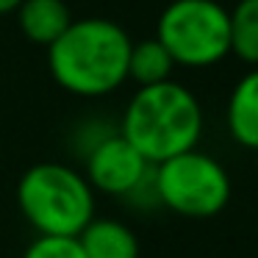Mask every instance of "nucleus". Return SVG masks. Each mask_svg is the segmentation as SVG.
Segmentation results:
<instances>
[{"instance_id": "f257e3e1", "label": "nucleus", "mask_w": 258, "mask_h": 258, "mask_svg": "<svg viewBox=\"0 0 258 258\" xmlns=\"http://www.w3.org/2000/svg\"><path fill=\"white\" fill-rule=\"evenodd\" d=\"M131 36L106 17H81L47 47V70L75 97H106L128 81Z\"/></svg>"}, {"instance_id": "f03ea898", "label": "nucleus", "mask_w": 258, "mask_h": 258, "mask_svg": "<svg viewBox=\"0 0 258 258\" xmlns=\"http://www.w3.org/2000/svg\"><path fill=\"white\" fill-rule=\"evenodd\" d=\"M117 128L150 164H161L195 150L206 122L195 92L169 78L156 86H139L125 103Z\"/></svg>"}, {"instance_id": "7ed1b4c3", "label": "nucleus", "mask_w": 258, "mask_h": 258, "mask_svg": "<svg viewBox=\"0 0 258 258\" xmlns=\"http://www.w3.org/2000/svg\"><path fill=\"white\" fill-rule=\"evenodd\" d=\"M95 200L97 195L84 172L58 161L34 164L17 183V208L39 236L78 239L95 219Z\"/></svg>"}, {"instance_id": "20e7f679", "label": "nucleus", "mask_w": 258, "mask_h": 258, "mask_svg": "<svg viewBox=\"0 0 258 258\" xmlns=\"http://www.w3.org/2000/svg\"><path fill=\"white\" fill-rule=\"evenodd\" d=\"M156 39L175 67H217L230 56L228 9L217 0H172L158 17Z\"/></svg>"}, {"instance_id": "39448f33", "label": "nucleus", "mask_w": 258, "mask_h": 258, "mask_svg": "<svg viewBox=\"0 0 258 258\" xmlns=\"http://www.w3.org/2000/svg\"><path fill=\"white\" fill-rule=\"evenodd\" d=\"M156 200L186 219H211L230 200V175L214 156L186 150L153 169Z\"/></svg>"}, {"instance_id": "423d86ee", "label": "nucleus", "mask_w": 258, "mask_h": 258, "mask_svg": "<svg viewBox=\"0 0 258 258\" xmlns=\"http://www.w3.org/2000/svg\"><path fill=\"white\" fill-rule=\"evenodd\" d=\"M153 169L156 164H150L136 147H131L119 128L84 156V178L89 180L95 195L100 191L108 197H122L136 206H147V200L158 203Z\"/></svg>"}, {"instance_id": "0eeeda50", "label": "nucleus", "mask_w": 258, "mask_h": 258, "mask_svg": "<svg viewBox=\"0 0 258 258\" xmlns=\"http://www.w3.org/2000/svg\"><path fill=\"white\" fill-rule=\"evenodd\" d=\"M225 125L239 147L258 150V67H250L233 84L225 106Z\"/></svg>"}, {"instance_id": "6e6552de", "label": "nucleus", "mask_w": 258, "mask_h": 258, "mask_svg": "<svg viewBox=\"0 0 258 258\" xmlns=\"http://www.w3.org/2000/svg\"><path fill=\"white\" fill-rule=\"evenodd\" d=\"M14 14L23 36L42 47H50L73 23V12L64 0H23Z\"/></svg>"}, {"instance_id": "1a4fd4ad", "label": "nucleus", "mask_w": 258, "mask_h": 258, "mask_svg": "<svg viewBox=\"0 0 258 258\" xmlns=\"http://www.w3.org/2000/svg\"><path fill=\"white\" fill-rule=\"evenodd\" d=\"M84 258H139V239L119 219H92L78 233Z\"/></svg>"}, {"instance_id": "9d476101", "label": "nucleus", "mask_w": 258, "mask_h": 258, "mask_svg": "<svg viewBox=\"0 0 258 258\" xmlns=\"http://www.w3.org/2000/svg\"><path fill=\"white\" fill-rule=\"evenodd\" d=\"M175 70V61L169 58V53L164 50V45L153 36L145 42H134L128 56V78L139 86H156L161 81H169Z\"/></svg>"}, {"instance_id": "9b49d317", "label": "nucleus", "mask_w": 258, "mask_h": 258, "mask_svg": "<svg viewBox=\"0 0 258 258\" xmlns=\"http://www.w3.org/2000/svg\"><path fill=\"white\" fill-rule=\"evenodd\" d=\"M230 56L247 67H258V0H239L228 12Z\"/></svg>"}, {"instance_id": "f8f14e48", "label": "nucleus", "mask_w": 258, "mask_h": 258, "mask_svg": "<svg viewBox=\"0 0 258 258\" xmlns=\"http://www.w3.org/2000/svg\"><path fill=\"white\" fill-rule=\"evenodd\" d=\"M23 258H84L78 239L70 236H36L25 247Z\"/></svg>"}, {"instance_id": "ddd939ff", "label": "nucleus", "mask_w": 258, "mask_h": 258, "mask_svg": "<svg viewBox=\"0 0 258 258\" xmlns=\"http://www.w3.org/2000/svg\"><path fill=\"white\" fill-rule=\"evenodd\" d=\"M114 131H117V125L108 122V119H100V117H97V119H86V122L75 131V145H78L81 158H84L95 145H100L106 136H111Z\"/></svg>"}, {"instance_id": "4468645a", "label": "nucleus", "mask_w": 258, "mask_h": 258, "mask_svg": "<svg viewBox=\"0 0 258 258\" xmlns=\"http://www.w3.org/2000/svg\"><path fill=\"white\" fill-rule=\"evenodd\" d=\"M20 3H23V0H0V17H3V14H14L20 9Z\"/></svg>"}, {"instance_id": "2eb2a0df", "label": "nucleus", "mask_w": 258, "mask_h": 258, "mask_svg": "<svg viewBox=\"0 0 258 258\" xmlns=\"http://www.w3.org/2000/svg\"><path fill=\"white\" fill-rule=\"evenodd\" d=\"M255 169H258V150H255Z\"/></svg>"}]
</instances>
